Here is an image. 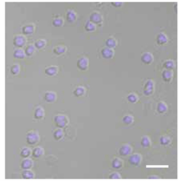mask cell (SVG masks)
<instances>
[{
  "instance_id": "cell-1",
  "label": "cell",
  "mask_w": 179,
  "mask_h": 181,
  "mask_svg": "<svg viewBox=\"0 0 179 181\" xmlns=\"http://www.w3.org/2000/svg\"><path fill=\"white\" fill-rule=\"evenodd\" d=\"M54 122L57 127L63 129L69 124V120L68 117L64 114H57L54 117Z\"/></svg>"
},
{
  "instance_id": "cell-2",
  "label": "cell",
  "mask_w": 179,
  "mask_h": 181,
  "mask_svg": "<svg viewBox=\"0 0 179 181\" xmlns=\"http://www.w3.org/2000/svg\"><path fill=\"white\" fill-rule=\"evenodd\" d=\"M39 133L35 130H30L26 133V140L28 145H35L39 142Z\"/></svg>"
},
{
  "instance_id": "cell-3",
  "label": "cell",
  "mask_w": 179,
  "mask_h": 181,
  "mask_svg": "<svg viewBox=\"0 0 179 181\" xmlns=\"http://www.w3.org/2000/svg\"><path fill=\"white\" fill-rule=\"evenodd\" d=\"M154 82L152 80H148L146 81L143 89V94L146 96H151L154 92Z\"/></svg>"
},
{
  "instance_id": "cell-4",
  "label": "cell",
  "mask_w": 179,
  "mask_h": 181,
  "mask_svg": "<svg viewBox=\"0 0 179 181\" xmlns=\"http://www.w3.org/2000/svg\"><path fill=\"white\" fill-rule=\"evenodd\" d=\"M89 65V59L86 57H80L77 62V67L78 68L83 71L87 70Z\"/></svg>"
},
{
  "instance_id": "cell-5",
  "label": "cell",
  "mask_w": 179,
  "mask_h": 181,
  "mask_svg": "<svg viewBox=\"0 0 179 181\" xmlns=\"http://www.w3.org/2000/svg\"><path fill=\"white\" fill-rule=\"evenodd\" d=\"M26 41V38L24 35L18 34L15 35L14 37L13 44L17 48H22L25 45Z\"/></svg>"
},
{
  "instance_id": "cell-6",
  "label": "cell",
  "mask_w": 179,
  "mask_h": 181,
  "mask_svg": "<svg viewBox=\"0 0 179 181\" xmlns=\"http://www.w3.org/2000/svg\"><path fill=\"white\" fill-rule=\"evenodd\" d=\"M142 161V156L138 153L132 154L129 158V163L133 166H139Z\"/></svg>"
},
{
  "instance_id": "cell-7",
  "label": "cell",
  "mask_w": 179,
  "mask_h": 181,
  "mask_svg": "<svg viewBox=\"0 0 179 181\" xmlns=\"http://www.w3.org/2000/svg\"><path fill=\"white\" fill-rule=\"evenodd\" d=\"M141 61L146 65L151 64L154 60V57L153 54L150 52H145L143 53L140 57Z\"/></svg>"
},
{
  "instance_id": "cell-8",
  "label": "cell",
  "mask_w": 179,
  "mask_h": 181,
  "mask_svg": "<svg viewBox=\"0 0 179 181\" xmlns=\"http://www.w3.org/2000/svg\"><path fill=\"white\" fill-rule=\"evenodd\" d=\"M133 152V148L129 144L123 145L119 149V154L121 156H128L131 155Z\"/></svg>"
},
{
  "instance_id": "cell-9",
  "label": "cell",
  "mask_w": 179,
  "mask_h": 181,
  "mask_svg": "<svg viewBox=\"0 0 179 181\" xmlns=\"http://www.w3.org/2000/svg\"><path fill=\"white\" fill-rule=\"evenodd\" d=\"M89 21L95 25L96 24H100L103 21V18L102 15L97 12H94L91 13L89 17Z\"/></svg>"
},
{
  "instance_id": "cell-10",
  "label": "cell",
  "mask_w": 179,
  "mask_h": 181,
  "mask_svg": "<svg viewBox=\"0 0 179 181\" xmlns=\"http://www.w3.org/2000/svg\"><path fill=\"white\" fill-rule=\"evenodd\" d=\"M101 54L103 58L106 59H110L113 58L115 54V51L112 48L104 47L101 50Z\"/></svg>"
},
{
  "instance_id": "cell-11",
  "label": "cell",
  "mask_w": 179,
  "mask_h": 181,
  "mask_svg": "<svg viewBox=\"0 0 179 181\" xmlns=\"http://www.w3.org/2000/svg\"><path fill=\"white\" fill-rule=\"evenodd\" d=\"M44 99L47 103H51L54 102L57 99V95L54 92L47 91L44 93Z\"/></svg>"
},
{
  "instance_id": "cell-12",
  "label": "cell",
  "mask_w": 179,
  "mask_h": 181,
  "mask_svg": "<svg viewBox=\"0 0 179 181\" xmlns=\"http://www.w3.org/2000/svg\"><path fill=\"white\" fill-rule=\"evenodd\" d=\"M58 71V67L54 66V65H51L49 67H47L45 69V74L49 77H53L57 74Z\"/></svg>"
},
{
  "instance_id": "cell-13",
  "label": "cell",
  "mask_w": 179,
  "mask_h": 181,
  "mask_svg": "<svg viewBox=\"0 0 179 181\" xmlns=\"http://www.w3.org/2000/svg\"><path fill=\"white\" fill-rule=\"evenodd\" d=\"M34 166L33 161L29 158H24L20 164V167L23 170H30Z\"/></svg>"
},
{
  "instance_id": "cell-14",
  "label": "cell",
  "mask_w": 179,
  "mask_h": 181,
  "mask_svg": "<svg viewBox=\"0 0 179 181\" xmlns=\"http://www.w3.org/2000/svg\"><path fill=\"white\" fill-rule=\"evenodd\" d=\"M45 116V112L43 108L41 106H37L34 112V117L35 119H41Z\"/></svg>"
},
{
  "instance_id": "cell-15",
  "label": "cell",
  "mask_w": 179,
  "mask_h": 181,
  "mask_svg": "<svg viewBox=\"0 0 179 181\" xmlns=\"http://www.w3.org/2000/svg\"><path fill=\"white\" fill-rule=\"evenodd\" d=\"M35 28V25L34 23H28L22 28V31L25 35H30L34 32Z\"/></svg>"
},
{
  "instance_id": "cell-16",
  "label": "cell",
  "mask_w": 179,
  "mask_h": 181,
  "mask_svg": "<svg viewBox=\"0 0 179 181\" xmlns=\"http://www.w3.org/2000/svg\"><path fill=\"white\" fill-rule=\"evenodd\" d=\"M173 77V71L172 70H165L162 73V78L163 80L166 83L170 82Z\"/></svg>"
},
{
  "instance_id": "cell-17",
  "label": "cell",
  "mask_w": 179,
  "mask_h": 181,
  "mask_svg": "<svg viewBox=\"0 0 179 181\" xmlns=\"http://www.w3.org/2000/svg\"><path fill=\"white\" fill-rule=\"evenodd\" d=\"M44 154V149L41 147H37L32 151V155L35 158H39Z\"/></svg>"
},
{
  "instance_id": "cell-18",
  "label": "cell",
  "mask_w": 179,
  "mask_h": 181,
  "mask_svg": "<svg viewBox=\"0 0 179 181\" xmlns=\"http://www.w3.org/2000/svg\"><path fill=\"white\" fill-rule=\"evenodd\" d=\"M67 50V48L65 45H58L54 47L53 49V52L57 56H60L64 54Z\"/></svg>"
},
{
  "instance_id": "cell-19",
  "label": "cell",
  "mask_w": 179,
  "mask_h": 181,
  "mask_svg": "<svg viewBox=\"0 0 179 181\" xmlns=\"http://www.w3.org/2000/svg\"><path fill=\"white\" fill-rule=\"evenodd\" d=\"M85 93H86V89L84 86H78L74 89L73 92L74 95L78 97L84 96Z\"/></svg>"
},
{
  "instance_id": "cell-20",
  "label": "cell",
  "mask_w": 179,
  "mask_h": 181,
  "mask_svg": "<svg viewBox=\"0 0 179 181\" xmlns=\"http://www.w3.org/2000/svg\"><path fill=\"white\" fill-rule=\"evenodd\" d=\"M53 136L54 140L57 141H61L64 137V132L62 130V129L58 128L57 129L54 130Z\"/></svg>"
},
{
  "instance_id": "cell-21",
  "label": "cell",
  "mask_w": 179,
  "mask_h": 181,
  "mask_svg": "<svg viewBox=\"0 0 179 181\" xmlns=\"http://www.w3.org/2000/svg\"><path fill=\"white\" fill-rule=\"evenodd\" d=\"M123 166V161L119 158L115 157L113 159L112 161V168L119 170L121 169Z\"/></svg>"
},
{
  "instance_id": "cell-22",
  "label": "cell",
  "mask_w": 179,
  "mask_h": 181,
  "mask_svg": "<svg viewBox=\"0 0 179 181\" xmlns=\"http://www.w3.org/2000/svg\"><path fill=\"white\" fill-rule=\"evenodd\" d=\"M66 18L69 22H74L77 19V13L72 9H68L66 13Z\"/></svg>"
},
{
  "instance_id": "cell-23",
  "label": "cell",
  "mask_w": 179,
  "mask_h": 181,
  "mask_svg": "<svg viewBox=\"0 0 179 181\" xmlns=\"http://www.w3.org/2000/svg\"><path fill=\"white\" fill-rule=\"evenodd\" d=\"M168 37L164 32H159L156 37V42L159 45H163L167 43Z\"/></svg>"
},
{
  "instance_id": "cell-24",
  "label": "cell",
  "mask_w": 179,
  "mask_h": 181,
  "mask_svg": "<svg viewBox=\"0 0 179 181\" xmlns=\"http://www.w3.org/2000/svg\"><path fill=\"white\" fill-rule=\"evenodd\" d=\"M13 56L16 59H24L26 56L25 51L21 48H16L13 51Z\"/></svg>"
},
{
  "instance_id": "cell-25",
  "label": "cell",
  "mask_w": 179,
  "mask_h": 181,
  "mask_svg": "<svg viewBox=\"0 0 179 181\" xmlns=\"http://www.w3.org/2000/svg\"><path fill=\"white\" fill-rule=\"evenodd\" d=\"M156 110L161 114H164L168 110V106L164 102H159L157 105Z\"/></svg>"
},
{
  "instance_id": "cell-26",
  "label": "cell",
  "mask_w": 179,
  "mask_h": 181,
  "mask_svg": "<svg viewBox=\"0 0 179 181\" xmlns=\"http://www.w3.org/2000/svg\"><path fill=\"white\" fill-rule=\"evenodd\" d=\"M151 140L150 139V138L146 135L143 136L141 138V145L142 146V147L147 148H149L151 145Z\"/></svg>"
},
{
  "instance_id": "cell-27",
  "label": "cell",
  "mask_w": 179,
  "mask_h": 181,
  "mask_svg": "<svg viewBox=\"0 0 179 181\" xmlns=\"http://www.w3.org/2000/svg\"><path fill=\"white\" fill-rule=\"evenodd\" d=\"M159 142L161 145L168 146L171 143V139L170 137L167 135L161 136L159 138Z\"/></svg>"
},
{
  "instance_id": "cell-28",
  "label": "cell",
  "mask_w": 179,
  "mask_h": 181,
  "mask_svg": "<svg viewBox=\"0 0 179 181\" xmlns=\"http://www.w3.org/2000/svg\"><path fill=\"white\" fill-rule=\"evenodd\" d=\"M175 62L174 60L171 59H168L164 62L163 64V67L165 70H172L175 68Z\"/></svg>"
},
{
  "instance_id": "cell-29",
  "label": "cell",
  "mask_w": 179,
  "mask_h": 181,
  "mask_svg": "<svg viewBox=\"0 0 179 181\" xmlns=\"http://www.w3.org/2000/svg\"><path fill=\"white\" fill-rule=\"evenodd\" d=\"M22 177L25 179H32L35 177V174L31 170H23L22 173Z\"/></svg>"
},
{
  "instance_id": "cell-30",
  "label": "cell",
  "mask_w": 179,
  "mask_h": 181,
  "mask_svg": "<svg viewBox=\"0 0 179 181\" xmlns=\"http://www.w3.org/2000/svg\"><path fill=\"white\" fill-rule=\"evenodd\" d=\"M105 44L106 45V47L113 49V48H115L116 46L117 41L114 38L109 37L105 41Z\"/></svg>"
},
{
  "instance_id": "cell-31",
  "label": "cell",
  "mask_w": 179,
  "mask_h": 181,
  "mask_svg": "<svg viewBox=\"0 0 179 181\" xmlns=\"http://www.w3.org/2000/svg\"><path fill=\"white\" fill-rule=\"evenodd\" d=\"M31 154H32V151L31 149L27 147L23 148L20 152V156L23 158H29Z\"/></svg>"
},
{
  "instance_id": "cell-32",
  "label": "cell",
  "mask_w": 179,
  "mask_h": 181,
  "mask_svg": "<svg viewBox=\"0 0 179 181\" xmlns=\"http://www.w3.org/2000/svg\"><path fill=\"white\" fill-rule=\"evenodd\" d=\"M84 28L88 32H93L96 29V25L90 21H87L84 24Z\"/></svg>"
},
{
  "instance_id": "cell-33",
  "label": "cell",
  "mask_w": 179,
  "mask_h": 181,
  "mask_svg": "<svg viewBox=\"0 0 179 181\" xmlns=\"http://www.w3.org/2000/svg\"><path fill=\"white\" fill-rule=\"evenodd\" d=\"M123 122L127 125H132L134 121V118L132 115H126L122 118Z\"/></svg>"
},
{
  "instance_id": "cell-34",
  "label": "cell",
  "mask_w": 179,
  "mask_h": 181,
  "mask_svg": "<svg viewBox=\"0 0 179 181\" xmlns=\"http://www.w3.org/2000/svg\"><path fill=\"white\" fill-rule=\"evenodd\" d=\"M64 23V20L61 17H56L52 21V24L54 26L60 27L63 26Z\"/></svg>"
},
{
  "instance_id": "cell-35",
  "label": "cell",
  "mask_w": 179,
  "mask_h": 181,
  "mask_svg": "<svg viewBox=\"0 0 179 181\" xmlns=\"http://www.w3.org/2000/svg\"><path fill=\"white\" fill-rule=\"evenodd\" d=\"M127 99L128 100V101L132 103H137L139 99L138 96L137 94H136L135 93H130V94L128 95Z\"/></svg>"
},
{
  "instance_id": "cell-36",
  "label": "cell",
  "mask_w": 179,
  "mask_h": 181,
  "mask_svg": "<svg viewBox=\"0 0 179 181\" xmlns=\"http://www.w3.org/2000/svg\"><path fill=\"white\" fill-rule=\"evenodd\" d=\"M46 45V40L44 39L37 40L34 43V46L35 48L41 49L44 48Z\"/></svg>"
},
{
  "instance_id": "cell-37",
  "label": "cell",
  "mask_w": 179,
  "mask_h": 181,
  "mask_svg": "<svg viewBox=\"0 0 179 181\" xmlns=\"http://www.w3.org/2000/svg\"><path fill=\"white\" fill-rule=\"evenodd\" d=\"M35 47L34 44L28 45L25 50V53L26 56H28V57L32 56V54L35 52Z\"/></svg>"
},
{
  "instance_id": "cell-38",
  "label": "cell",
  "mask_w": 179,
  "mask_h": 181,
  "mask_svg": "<svg viewBox=\"0 0 179 181\" xmlns=\"http://www.w3.org/2000/svg\"><path fill=\"white\" fill-rule=\"evenodd\" d=\"M10 73L14 75H18L19 73H20V66L17 64H13L11 67H10Z\"/></svg>"
},
{
  "instance_id": "cell-39",
  "label": "cell",
  "mask_w": 179,
  "mask_h": 181,
  "mask_svg": "<svg viewBox=\"0 0 179 181\" xmlns=\"http://www.w3.org/2000/svg\"><path fill=\"white\" fill-rule=\"evenodd\" d=\"M109 177L110 179H121V175L118 172H113L109 174Z\"/></svg>"
},
{
  "instance_id": "cell-40",
  "label": "cell",
  "mask_w": 179,
  "mask_h": 181,
  "mask_svg": "<svg viewBox=\"0 0 179 181\" xmlns=\"http://www.w3.org/2000/svg\"><path fill=\"white\" fill-rule=\"evenodd\" d=\"M111 4L116 7H121L123 5L124 3L121 1H115V2H112Z\"/></svg>"
},
{
  "instance_id": "cell-41",
  "label": "cell",
  "mask_w": 179,
  "mask_h": 181,
  "mask_svg": "<svg viewBox=\"0 0 179 181\" xmlns=\"http://www.w3.org/2000/svg\"><path fill=\"white\" fill-rule=\"evenodd\" d=\"M148 178L149 179H159V177L156 175H151V176H149L148 177Z\"/></svg>"
}]
</instances>
